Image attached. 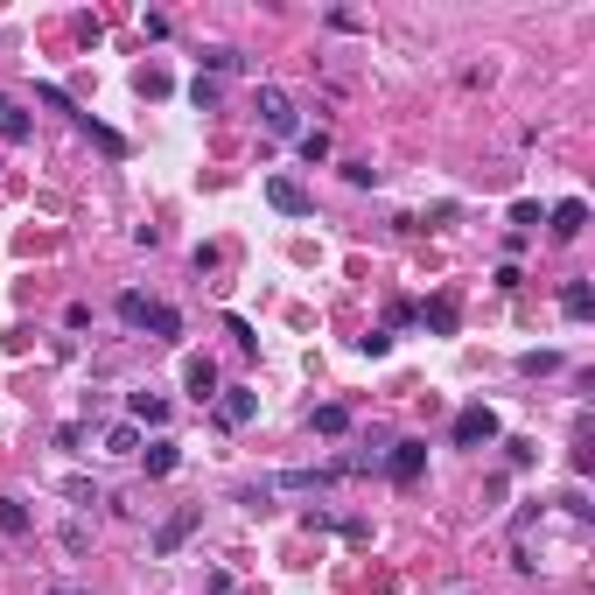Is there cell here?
<instances>
[{
    "label": "cell",
    "mask_w": 595,
    "mask_h": 595,
    "mask_svg": "<svg viewBox=\"0 0 595 595\" xmlns=\"http://www.w3.org/2000/svg\"><path fill=\"white\" fill-rule=\"evenodd\" d=\"M308 420H316V434H344V428H351V406H336V400H329V406H316Z\"/></svg>",
    "instance_id": "15"
},
{
    "label": "cell",
    "mask_w": 595,
    "mask_h": 595,
    "mask_svg": "<svg viewBox=\"0 0 595 595\" xmlns=\"http://www.w3.org/2000/svg\"><path fill=\"white\" fill-rule=\"evenodd\" d=\"M581 224H589V203H581V196L553 203V239H581Z\"/></svg>",
    "instance_id": "9"
},
{
    "label": "cell",
    "mask_w": 595,
    "mask_h": 595,
    "mask_svg": "<svg viewBox=\"0 0 595 595\" xmlns=\"http://www.w3.org/2000/svg\"><path fill=\"white\" fill-rule=\"evenodd\" d=\"M211 406H217V420H224V428H245V420L260 413V392H252V385H224Z\"/></svg>",
    "instance_id": "5"
},
{
    "label": "cell",
    "mask_w": 595,
    "mask_h": 595,
    "mask_svg": "<svg viewBox=\"0 0 595 595\" xmlns=\"http://www.w3.org/2000/svg\"><path fill=\"white\" fill-rule=\"evenodd\" d=\"M553 364H561V351H525L518 357V372H553Z\"/></svg>",
    "instance_id": "21"
},
{
    "label": "cell",
    "mask_w": 595,
    "mask_h": 595,
    "mask_svg": "<svg viewBox=\"0 0 595 595\" xmlns=\"http://www.w3.org/2000/svg\"><path fill=\"white\" fill-rule=\"evenodd\" d=\"M0 533H7V540H22V533H28V505H22V497H0Z\"/></svg>",
    "instance_id": "14"
},
{
    "label": "cell",
    "mask_w": 595,
    "mask_h": 595,
    "mask_svg": "<svg viewBox=\"0 0 595 595\" xmlns=\"http://www.w3.org/2000/svg\"><path fill=\"white\" fill-rule=\"evenodd\" d=\"M140 420H147V428H162V420H168V400H162V392H134V428H140Z\"/></svg>",
    "instance_id": "12"
},
{
    "label": "cell",
    "mask_w": 595,
    "mask_h": 595,
    "mask_svg": "<svg viewBox=\"0 0 595 595\" xmlns=\"http://www.w3.org/2000/svg\"><path fill=\"white\" fill-rule=\"evenodd\" d=\"M344 183H357V190H372V183H379V168H372V162H357V155H351V162H344Z\"/></svg>",
    "instance_id": "18"
},
{
    "label": "cell",
    "mask_w": 595,
    "mask_h": 595,
    "mask_svg": "<svg viewBox=\"0 0 595 595\" xmlns=\"http://www.w3.org/2000/svg\"><path fill=\"white\" fill-rule=\"evenodd\" d=\"M449 441H456V449H484V441H497V413H490V406H462L456 428H449Z\"/></svg>",
    "instance_id": "2"
},
{
    "label": "cell",
    "mask_w": 595,
    "mask_h": 595,
    "mask_svg": "<svg viewBox=\"0 0 595 595\" xmlns=\"http://www.w3.org/2000/svg\"><path fill=\"white\" fill-rule=\"evenodd\" d=\"M561 316H568V323H589L595 316V288L589 280H568V288H561Z\"/></svg>",
    "instance_id": "8"
},
{
    "label": "cell",
    "mask_w": 595,
    "mask_h": 595,
    "mask_svg": "<svg viewBox=\"0 0 595 595\" xmlns=\"http://www.w3.org/2000/svg\"><path fill=\"white\" fill-rule=\"evenodd\" d=\"M224 329H231V344H239V351H260V336H252V323H245V316H231Z\"/></svg>",
    "instance_id": "22"
},
{
    "label": "cell",
    "mask_w": 595,
    "mask_h": 595,
    "mask_svg": "<svg viewBox=\"0 0 595 595\" xmlns=\"http://www.w3.org/2000/svg\"><path fill=\"white\" fill-rule=\"evenodd\" d=\"M106 456H140V428H134V420L106 428Z\"/></svg>",
    "instance_id": "13"
},
{
    "label": "cell",
    "mask_w": 595,
    "mask_h": 595,
    "mask_svg": "<svg viewBox=\"0 0 595 595\" xmlns=\"http://www.w3.org/2000/svg\"><path fill=\"white\" fill-rule=\"evenodd\" d=\"M267 203H273L280 217H308V211H316V196L301 190L295 175H267Z\"/></svg>",
    "instance_id": "3"
},
{
    "label": "cell",
    "mask_w": 595,
    "mask_h": 595,
    "mask_svg": "<svg viewBox=\"0 0 595 595\" xmlns=\"http://www.w3.org/2000/svg\"><path fill=\"white\" fill-rule=\"evenodd\" d=\"M196 525H203V505H190V512H175V518L162 525V533H155V553H175V546L190 540Z\"/></svg>",
    "instance_id": "6"
},
{
    "label": "cell",
    "mask_w": 595,
    "mask_h": 595,
    "mask_svg": "<svg viewBox=\"0 0 595 595\" xmlns=\"http://www.w3.org/2000/svg\"><path fill=\"white\" fill-rule=\"evenodd\" d=\"M203 63H211V71H245V56L224 50V42H217V50H203Z\"/></svg>",
    "instance_id": "19"
},
{
    "label": "cell",
    "mask_w": 595,
    "mask_h": 595,
    "mask_svg": "<svg viewBox=\"0 0 595 595\" xmlns=\"http://www.w3.org/2000/svg\"><path fill=\"white\" fill-rule=\"evenodd\" d=\"M183 385H190L196 406H211L217 400V364H211V357H190V364H183Z\"/></svg>",
    "instance_id": "7"
},
{
    "label": "cell",
    "mask_w": 595,
    "mask_h": 595,
    "mask_svg": "<svg viewBox=\"0 0 595 595\" xmlns=\"http://www.w3.org/2000/svg\"><path fill=\"white\" fill-rule=\"evenodd\" d=\"M63 595H84V589H63Z\"/></svg>",
    "instance_id": "24"
},
{
    "label": "cell",
    "mask_w": 595,
    "mask_h": 595,
    "mask_svg": "<svg viewBox=\"0 0 595 595\" xmlns=\"http://www.w3.org/2000/svg\"><path fill=\"white\" fill-rule=\"evenodd\" d=\"M260 127L267 134H295V99L280 84H260Z\"/></svg>",
    "instance_id": "4"
},
{
    "label": "cell",
    "mask_w": 595,
    "mask_h": 595,
    "mask_svg": "<svg viewBox=\"0 0 595 595\" xmlns=\"http://www.w3.org/2000/svg\"><path fill=\"white\" fill-rule=\"evenodd\" d=\"M175 462H183L175 441H147V449H140V469H147V477H175Z\"/></svg>",
    "instance_id": "10"
},
{
    "label": "cell",
    "mask_w": 595,
    "mask_h": 595,
    "mask_svg": "<svg viewBox=\"0 0 595 595\" xmlns=\"http://www.w3.org/2000/svg\"><path fill=\"white\" fill-rule=\"evenodd\" d=\"M190 99H196L203 112H211V106H217V78H196V84H190Z\"/></svg>",
    "instance_id": "23"
},
{
    "label": "cell",
    "mask_w": 595,
    "mask_h": 595,
    "mask_svg": "<svg viewBox=\"0 0 595 595\" xmlns=\"http://www.w3.org/2000/svg\"><path fill=\"white\" fill-rule=\"evenodd\" d=\"M301 162H308V168L329 162V134H323V127H316V134H301Z\"/></svg>",
    "instance_id": "17"
},
{
    "label": "cell",
    "mask_w": 595,
    "mask_h": 595,
    "mask_svg": "<svg viewBox=\"0 0 595 595\" xmlns=\"http://www.w3.org/2000/svg\"><path fill=\"white\" fill-rule=\"evenodd\" d=\"M379 469L392 477V484H420V469H428V441H413V434H406V441H392Z\"/></svg>",
    "instance_id": "1"
},
{
    "label": "cell",
    "mask_w": 595,
    "mask_h": 595,
    "mask_svg": "<svg viewBox=\"0 0 595 595\" xmlns=\"http://www.w3.org/2000/svg\"><path fill=\"white\" fill-rule=\"evenodd\" d=\"M35 99H42V106H56V112H71V119H78V106H71V91H56V84H35Z\"/></svg>",
    "instance_id": "20"
},
{
    "label": "cell",
    "mask_w": 595,
    "mask_h": 595,
    "mask_svg": "<svg viewBox=\"0 0 595 595\" xmlns=\"http://www.w3.org/2000/svg\"><path fill=\"white\" fill-rule=\"evenodd\" d=\"M420 323H434V329H456V301L441 295V301H428V308H420Z\"/></svg>",
    "instance_id": "16"
},
{
    "label": "cell",
    "mask_w": 595,
    "mask_h": 595,
    "mask_svg": "<svg viewBox=\"0 0 595 595\" xmlns=\"http://www.w3.org/2000/svg\"><path fill=\"white\" fill-rule=\"evenodd\" d=\"M147 336H162V344H175V336H183V316H175V308H168V301H155V308H147Z\"/></svg>",
    "instance_id": "11"
}]
</instances>
